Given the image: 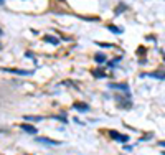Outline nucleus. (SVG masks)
I'll list each match as a JSON object with an SVG mask.
<instances>
[{
    "label": "nucleus",
    "instance_id": "20e7f679",
    "mask_svg": "<svg viewBox=\"0 0 165 155\" xmlns=\"http://www.w3.org/2000/svg\"><path fill=\"white\" fill-rule=\"evenodd\" d=\"M73 109H76V111H79V112H88L89 106L86 102H74L73 104Z\"/></svg>",
    "mask_w": 165,
    "mask_h": 155
},
{
    "label": "nucleus",
    "instance_id": "39448f33",
    "mask_svg": "<svg viewBox=\"0 0 165 155\" xmlns=\"http://www.w3.org/2000/svg\"><path fill=\"white\" fill-rule=\"evenodd\" d=\"M36 142H41V144H46V145H60L61 144V142L51 140V139H48V137H36Z\"/></svg>",
    "mask_w": 165,
    "mask_h": 155
},
{
    "label": "nucleus",
    "instance_id": "f257e3e1",
    "mask_svg": "<svg viewBox=\"0 0 165 155\" xmlns=\"http://www.w3.org/2000/svg\"><path fill=\"white\" fill-rule=\"evenodd\" d=\"M2 71L12 73V74H20V76H31L33 69H18V68H2Z\"/></svg>",
    "mask_w": 165,
    "mask_h": 155
},
{
    "label": "nucleus",
    "instance_id": "f03ea898",
    "mask_svg": "<svg viewBox=\"0 0 165 155\" xmlns=\"http://www.w3.org/2000/svg\"><path fill=\"white\" fill-rule=\"evenodd\" d=\"M107 88L109 89H114V91H121V93H125V94H130L129 91V84H125V83H109L107 84Z\"/></svg>",
    "mask_w": 165,
    "mask_h": 155
},
{
    "label": "nucleus",
    "instance_id": "6e6552de",
    "mask_svg": "<svg viewBox=\"0 0 165 155\" xmlns=\"http://www.w3.org/2000/svg\"><path fill=\"white\" fill-rule=\"evenodd\" d=\"M43 40H45L46 43H51V45H55V46H56V45H60V40H58V38H55V36H51V35L45 36Z\"/></svg>",
    "mask_w": 165,
    "mask_h": 155
},
{
    "label": "nucleus",
    "instance_id": "aec40b11",
    "mask_svg": "<svg viewBox=\"0 0 165 155\" xmlns=\"http://www.w3.org/2000/svg\"><path fill=\"white\" fill-rule=\"evenodd\" d=\"M2 33H3V31H2V28H0V36H2Z\"/></svg>",
    "mask_w": 165,
    "mask_h": 155
},
{
    "label": "nucleus",
    "instance_id": "f8f14e48",
    "mask_svg": "<svg viewBox=\"0 0 165 155\" xmlns=\"http://www.w3.org/2000/svg\"><path fill=\"white\" fill-rule=\"evenodd\" d=\"M25 120H30V122H40L41 117H33V116H25Z\"/></svg>",
    "mask_w": 165,
    "mask_h": 155
},
{
    "label": "nucleus",
    "instance_id": "4468645a",
    "mask_svg": "<svg viewBox=\"0 0 165 155\" xmlns=\"http://www.w3.org/2000/svg\"><path fill=\"white\" fill-rule=\"evenodd\" d=\"M53 119H56V120H61V122H68V119H66V116L63 114V116H51Z\"/></svg>",
    "mask_w": 165,
    "mask_h": 155
},
{
    "label": "nucleus",
    "instance_id": "7ed1b4c3",
    "mask_svg": "<svg viewBox=\"0 0 165 155\" xmlns=\"http://www.w3.org/2000/svg\"><path fill=\"white\" fill-rule=\"evenodd\" d=\"M109 135H111L112 139H116L117 142H127V140H129V135L119 134V132H116V130H111V132H109Z\"/></svg>",
    "mask_w": 165,
    "mask_h": 155
},
{
    "label": "nucleus",
    "instance_id": "9b49d317",
    "mask_svg": "<svg viewBox=\"0 0 165 155\" xmlns=\"http://www.w3.org/2000/svg\"><path fill=\"white\" fill-rule=\"evenodd\" d=\"M96 45L101 48H114V43H103V42H96Z\"/></svg>",
    "mask_w": 165,
    "mask_h": 155
},
{
    "label": "nucleus",
    "instance_id": "6ab92c4d",
    "mask_svg": "<svg viewBox=\"0 0 165 155\" xmlns=\"http://www.w3.org/2000/svg\"><path fill=\"white\" fill-rule=\"evenodd\" d=\"M5 3V0H0V5H3Z\"/></svg>",
    "mask_w": 165,
    "mask_h": 155
},
{
    "label": "nucleus",
    "instance_id": "2eb2a0df",
    "mask_svg": "<svg viewBox=\"0 0 165 155\" xmlns=\"http://www.w3.org/2000/svg\"><path fill=\"white\" fill-rule=\"evenodd\" d=\"M121 61V58H114L111 63H107V66H111V68H114V66H117V63Z\"/></svg>",
    "mask_w": 165,
    "mask_h": 155
},
{
    "label": "nucleus",
    "instance_id": "0eeeda50",
    "mask_svg": "<svg viewBox=\"0 0 165 155\" xmlns=\"http://www.w3.org/2000/svg\"><path fill=\"white\" fill-rule=\"evenodd\" d=\"M106 60H107V58H106V55H104V53H96V55H94V61L98 63V64L106 63Z\"/></svg>",
    "mask_w": 165,
    "mask_h": 155
},
{
    "label": "nucleus",
    "instance_id": "f3484780",
    "mask_svg": "<svg viewBox=\"0 0 165 155\" xmlns=\"http://www.w3.org/2000/svg\"><path fill=\"white\" fill-rule=\"evenodd\" d=\"M124 150H129V152H130V150H132V147H130V145H124Z\"/></svg>",
    "mask_w": 165,
    "mask_h": 155
},
{
    "label": "nucleus",
    "instance_id": "412c9836",
    "mask_svg": "<svg viewBox=\"0 0 165 155\" xmlns=\"http://www.w3.org/2000/svg\"><path fill=\"white\" fill-rule=\"evenodd\" d=\"M162 155H165V152H162Z\"/></svg>",
    "mask_w": 165,
    "mask_h": 155
},
{
    "label": "nucleus",
    "instance_id": "ddd939ff",
    "mask_svg": "<svg viewBox=\"0 0 165 155\" xmlns=\"http://www.w3.org/2000/svg\"><path fill=\"white\" fill-rule=\"evenodd\" d=\"M124 8H125V5H124V3H121V5H119L117 8L114 10V13H116V15H121V13L124 12Z\"/></svg>",
    "mask_w": 165,
    "mask_h": 155
},
{
    "label": "nucleus",
    "instance_id": "1a4fd4ad",
    "mask_svg": "<svg viewBox=\"0 0 165 155\" xmlns=\"http://www.w3.org/2000/svg\"><path fill=\"white\" fill-rule=\"evenodd\" d=\"M91 73L94 74V78H99V79H101V78H106V74H104V71L101 68H96V69H93Z\"/></svg>",
    "mask_w": 165,
    "mask_h": 155
},
{
    "label": "nucleus",
    "instance_id": "dca6fc26",
    "mask_svg": "<svg viewBox=\"0 0 165 155\" xmlns=\"http://www.w3.org/2000/svg\"><path fill=\"white\" fill-rule=\"evenodd\" d=\"M145 53H147V48H144V46L137 48V55H145Z\"/></svg>",
    "mask_w": 165,
    "mask_h": 155
},
{
    "label": "nucleus",
    "instance_id": "423d86ee",
    "mask_svg": "<svg viewBox=\"0 0 165 155\" xmlns=\"http://www.w3.org/2000/svg\"><path fill=\"white\" fill-rule=\"evenodd\" d=\"M20 129L23 130V132H26V134H33V135L36 134V127H33V125H30V124H21Z\"/></svg>",
    "mask_w": 165,
    "mask_h": 155
},
{
    "label": "nucleus",
    "instance_id": "a211bd4d",
    "mask_svg": "<svg viewBox=\"0 0 165 155\" xmlns=\"http://www.w3.org/2000/svg\"><path fill=\"white\" fill-rule=\"evenodd\" d=\"M159 145H160V147H165V140H164V142H159Z\"/></svg>",
    "mask_w": 165,
    "mask_h": 155
},
{
    "label": "nucleus",
    "instance_id": "9d476101",
    "mask_svg": "<svg viewBox=\"0 0 165 155\" xmlns=\"http://www.w3.org/2000/svg\"><path fill=\"white\" fill-rule=\"evenodd\" d=\"M107 30L112 31V33H117V35H121L122 33V28H119V26H114V25H107Z\"/></svg>",
    "mask_w": 165,
    "mask_h": 155
}]
</instances>
